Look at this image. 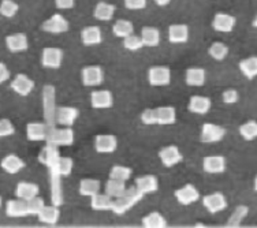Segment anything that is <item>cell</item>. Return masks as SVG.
<instances>
[{
	"label": "cell",
	"instance_id": "1",
	"mask_svg": "<svg viewBox=\"0 0 257 228\" xmlns=\"http://www.w3.org/2000/svg\"><path fill=\"white\" fill-rule=\"evenodd\" d=\"M141 123L145 126H171L177 122V109L168 105V107H158L143 111L140 115Z\"/></svg>",
	"mask_w": 257,
	"mask_h": 228
},
{
	"label": "cell",
	"instance_id": "2",
	"mask_svg": "<svg viewBox=\"0 0 257 228\" xmlns=\"http://www.w3.org/2000/svg\"><path fill=\"white\" fill-rule=\"evenodd\" d=\"M144 195L141 191H139L137 188L134 187H128L126 188L123 195H120L118 198H114L112 201V208H111V212L115 214H124L127 210L136 206V203H139L141 199L144 198Z\"/></svg>",
	"mask_w": 257,
	"mask_h": 228
},
{
	"label": "cell",
	"instance_id": "3",
	"mask_svg": "<svg viewBox=\"0 0 257 228\" xmlns=\"http://www.w3.org/2000/svg\"><path fill=\"white\" fill-rule=\"evenodd\" d=\"M74 130L73 127H48L45 142L54 145V146H70L74 144Z\"/></svg>",
	"mask_w": 257,
	"mask_h": 228
},
{
	"label": "cell",
	"instance_id": "4",
	"mask_svg": "<svg viewBox=\"0 0 257 228\" xmlns=\"http://www.w3.org/2000/svg\"><path fill=\"white\" fill-rule=\"evenodd\" d=\"M55 86L45 85L43 88V107H44V123L48 127L56 126L55 122V112H56V103H55Z\"/></svg>",
	"mask_w": 257,
	"mask_h": 228
},
{
	"label": "cell",
	"instance_id": "5",
	"mask_svg": "<svg viewBox=\"0 0 257 228\" xmlns=\"http://www.w3.org/2000/svg\"><path fill=\"white\" fill-rule=\"evenodd\" d=\"M41 29L50 35H62L69 32L70 22L62 14H52L41 24Z\"/></svg>",
	"mask_w": 257,
	"mask_h": 228
},
{
	"label": "cell",
	"instance_id": "6",
	"mask_svg": "<svg viewBox=\"0 0 257 228\" xmlns=\"http://www.w3.org/2000/svg\"><path fill=\"white\" fill-rule=\"evenodd\" d=\"M63 63V51L58 47H45L41 52V65L45 69L58 70Z\"/></svg>",
	"mask_w": 257,
	"mask_h": 228
},
{
	"label": "cell",
	"instance_id": "7",
	"mask_svg": "<svg viewBox=\"0 0 257 228\" xmlns=\"http://www.w3.org/2000/svg\"><path fill=\"white\" fill-rule=\"evenodd\" d=\"M226 129L219 126V124L215 123H207L203 124L201 127V134H200V138L203 141L204 144H216V142H220L224 135H226Z\"/></svg>",
	"mask_w": 257,
	"mask_h": 228
},
{
	"label": "cell",
	"instance_id": "8",
	"mask_svg": "<svg viewBox=\"0 0 257 228\" xmlns=\"http://www.w3.org/2000/svg\"><path fill=\"white\" fill-rule=\"evenodd\" d=\"M148 82L151 86H167L171 82V70L167 66H152L148 70Z\"/></svg>",
	"mask_w": 257,
	"mask_h": 228
},
{
	"label": "cell",
	"instance_id": "9",
	"mask_svg": "<svg viewBox=\"0 0 257 228\" xmlns=\"http://www.w3.org/2000/svg\"><path fill=\"white\" fill-rule=\"evenodd\" d=\"M79 111L75 107H56L55 122L63 127H73L78 119Z\"/></svg>",
	"mask_w": 257,
	"mask_h": 228
},
{
	"label": "cell",
	"instance_id": "10",
	"mask_svg": "<svg viewBox=\"0 0 257 228\" xmlns=\"http://www.w3.org/2000/svg\"><path fill=\"white\" fill-rule=\"evenodd\" d=\"M159 159L162 161L166 168H173L177 164H179L183 160V154L177 145H168L160 149L159 152Z\"/></svg>",
	"mask_w": 257,
	"mask_h": 228
},
{
	"label": "cell",
	"instance_id": "11",
	"mask_svg": "<svg viewBox=\"0 0 257 228\" xmlns=\"http://www.w3.org/2000/svg\"><path fill=\"white\" fill-rule=\"evenodd\" d=\"M203 205L211 214L219 213V212H223L227 208V198L220 191H215V193L208 194L204 197Z\"/></svg>",
	"mask_w": 257,
	"mask_h": 228
},
{
	"label": "cell",
	"instance_id": "12",
	"mask_svg": "<svg viewBox=\"0 0 257 228\" xmlns=\"http://www.w3.org/2000/svg\"><path fill=\"white\" fill-rule=\"evenodd\" d=\"M81 81L85 86H99L104 82V70L100 66H86L81 70Z\"/></svg>",
	"mask_w": 257,
	"mask_h": 228
},
{
	"label": "cell",
	"instance_id": "13",
	"mask_svg": "<svg viewBox=\"0 0 257 228\" xmlns=\"http://www.w3.org/2000/svg\"><path fill=\"white\" fill-rule=\"evenodd\" d=\"M118 148V138L112 134H99L94 138V150L100 154L114 153Z\"/></svg>",
	"mask_w": 257,
	"mask_h": 228
},
{
	"label": "cell",
	"instance_id": "14",
	"mask_svg": "<svg viewBox=\"0 0 257 228\" xmlns=\"http://www.w3.org/2000/svg\"><path fill=\"white\" fill-rule=\"evenodd\" d=\"M11 89L14 90L15 93L20 94V96H29L33 90H35V81L32 80L30 77H28L26 74H22V73H20V74H17L14 77V80L11 81Z\"/></svg>",
	"mask_w": 257,
	"mask_h": 228
},
{
	"label": "cell",
	"instance_id": "15",
	"mask_svg": "<svg viewBox=\"0 0 257 228\" xmlns=\"http://www.w3.org/2000/svg\"><path fill=\"white\" fill-rule=\"evenodd\" d=\"M174 197L181 205H192V203L197 202L201 195H200V191H198L196 186L186 183L183 187L175 190Z\"/></svg>",
	"mask_w": 257,
	"mask_h": 228
},
{
	"label": "cell",
	"instance_id": "16",
	"mask_svg": "<svg viewBox=\"0 0 257 228\" xmlns=\"http://www.w3.org/2000/svg\"><path fill=\"white\" fill-rule=\"evenodd\" d=\"M237 18L227 13H216L212 20V29L220 33H230L235 28Z\"/></svg>",
	"mask_w": 257,
	"mask_h": 228
},
{
	"label": "cell",
	"instance_id": "17",
	"mask_svg": "<svg viewBox=\"0 0 257 228\" xmlns=\"http://www.w3.org/2000/svg\"><path fill=\"white\" fill-rule=\"evenodd\" d=\"M90 105L94 109H108L114 105V94L109 90H94L90 93Z\"/></svg>",
	"mask_w": 257,
	"mask_h": 228
},
{
	"label": "cell",
	"instance_id": "18",
	"mask_svg": "<svg viewBox=\"0 0 257 228\" xmlns=\"http://www.w3.org/2000/svg\"><path fill=\"white\" fill-rule=\"evenodd\" d=\"M6 47L13 54L29 50V39L25 33H13L6 37Z\"/></svg>",
	"mask_w": 257,
	"mask_h": 228
},
{
	"label": "cell",
	"instance_id": "19",
	"mask_svg": "<svg viewBox=\"0 0 257 228\" xmlns=\"http://www.w3.org/2000/svg\"><path fill=\"white\" fill-rule=\"evenodd\" d=\"M226 167H227L226 157H223L220 154L207 156L203 160V168L208 174H222L226 171Z\"/></svg>",
	"mask_w": 257,
	"mask_h": 228
},
{
	"label": "cell",
	"instance_id": "20",
	"mask_svg": "<svg viewBox=\"0 0 257 228\" xmlns=\"http://www.w3.org/2000/svg\"><path fill=\"white\" fill-rule=\"evenodd\" d=\"M81 43L84 47H94L101 44L103 41V32L99 26H86L81 30Z\"/></svg>",
	"mask_w": 257,
	"mask_h": 228
},
{
	"label": "cell",
	"instance_id": "21",
	"mask_svg": "<svg viewBox=\"0 0 257 228\" xmlns=\"http://www.w3.org/2000/svg\"><path fill=\"white\" fill-rule=\"evenodd\" d=\"M212 101L205 96H193L188 103L189 112L196 115H207L211 111Z\"/></svg>",
	"mask_w": 257,
	"mask_h": 228
},
{
	"label": "cell",
	"instance_id": "22",
	"mask_svg": "<svg viewBox=\"0 0 257 228\" xmlns=\"http://www.w3.org/2000/svg\"><path fill=\"white\" fill-rule=\"evenodd\" d=\"M134 187L141 191L144 195L154 194L159 190V179L155 175H143V176H139L136 179Z\"/></svg>",
	"mask_w": 257,
	"mask_h": 228
},
{
	"label": "cell",
	"instance_id": "23",
	"mask_svg": "<svg viewBox=\"0 0 257 228\" xmlns=\"http://www.w3.org/2000/svg\"><path fill=\"white\" fill-rule=\"evenodd\" d=\"M189 40V26L185 24H173L168 26V41L171 44H185Z\"/></svg>",
	"mask_w": 257,
	"mask_h": 228
},
{
	"label": "cell",
	"instance_id": "24",
	"mask_svg": "<svg viewBox=\"0 0 257 228\" xmlns=\"http://www.w3.org/2000/svg\"><path fill=\"white\" fill-rule=\"evenodd\" d=\"M0 167L2 169L7 172V174L14 175L18 174L20 171L26 167V163L24 160L21 159L20 156H17V154H7L6 157H3V160L0 161Z\"/></svg>",
	"mask_w": 257,
	"mask_h": 228
},
{
	"label": "cell",
	"instance_id": "25",
	"mask_svg": "<svg viewBox=\"0 0 257 228\" xmlns=\"http://www.w3.org/2000/svg\"><path fill=\"white\" fill-rule=\"evenodd\" d=\"M59 157L60 153L58 146L47 144L44 148H43V150H41V153L39 154V161L43 164V165H45L47 168H50V167H55V165H56Z\"/></svg>",
	"mask_w": 257,
	"mask_h": 228
},
{
	"label": "cell",
	"instance_id": "26",
	"mask_svg": "<svg viewBox=\"0 0 257 228\" xmlns=\"http://www.w3.org/2000/svg\"><path fill=\"white\" fill-rule=\"evenodd\" d=\"M48 131V126L41 122H30L26 126V137L29 141L39 142V141H45Z\"/></svg>",
	"mask_w": 257,
	"mask_h": 228
},
{
	"label": "cell",
	"instance_id": "27",
	"mask_svg": "<svg viewBox=\"0 0 257 228\" xmlns=\"http://www.w3.org/2000/svg\"><path fill=\"white\" fill-rule=\"evenodd\" d=\"M37 217L41 223L48 224V225H55L59 221L60 218V209L59 206H56L54 203L51 205H44V208L40 210V213L37 214Z\"/></svg>",
	"mask_w": 257,
	"mask_h": 228
},
{
	"label": "cell",
	"instance_id": "28",
	"mask_svg": "<svg viewBox=\"0 0 257 228\" xmlns=\"http://www.w3.org/2000/svg\"><path fill=\"white\" fill-rule=\"evenodd\" d=\"M115 13H116V7L114 5H111L108 2H99L94 6L93 17L101 22H108L114 18Z\"/></svg>",
	"mask_w": 257,
	"mask_h": 228
},
{
	"label": "cell",
	"instance_id": "29",
	"mask_svg": "<svg viewBox=\"0 0 257 228\" xmlns=\"http://www.w3.org/2000/svg\"><path fill=\"white\" fill-rule=\"evenodd\" d=\"M6 214L9 217H24V216H28L25 199H9L7 203H6Z\"/></svg>",
	"mask_w": 257,
	"mask_h": 228
},
{
	"label": "cell",
	"instance_id": "30",
	"mask_svg": "<svg viewBox=\"0 0 257 228\" xmlns=\"http://www.w3.org/2000/svg\"><path fill=\"white\" fill-rule=\"evenodd\" d=\"M140 39L143 41L144 47L155 48L160 44V30L154 26H145L141 29Z\"/></svg>",
	"mask_w": 257,
	"mask_h": 228
},
{
	"label": "cell",
	"instance_id": "31",
	"mask_svg": "<svg viewBox=\"0 0 257 228\" xmlns=\"http://www.w3.org/2000/svg\"><path fill=\"white\" fill-rule=\"evenodd\" d=\"M207 80V73L201 67H190L185 73V82L189 86H203Z\"/></svg>",
	"mask_w": 257,
	"mask_h": 228
},
{
	"label": "cell",
	"instance_id": "32",
	"mask_svg": "<svg viewBox=\"0 0 257 228\" xmlns=\"http://www.w3.org/2000/svg\"><path fill=\"white\" fill-rule=\"evenodd\" d=\"M40 187L36 183H32V182H20L15 187V195L17 198L21 199H28L33 198L36 195H39Z\"/></svg>",
	"mask_w": 257,
	"mask_h": 228
},
{
	"label": "cell",
	"instance_id": "33",
	"mask_svg": "<svg viewBox=\"0 0 257 228\" xmlns=\"http://www.w3.org/2000/svg\"><path fill=\"white\" fill-rule=\"evenodd\" d=\"M90 198V208L93 210H111L112 208V201L114 198H111L108 194H101V193H96L93 194Z\"/></svg>",
	"mask_w": 257,
	"mask_h": 228
},
{
	"label": "cell",
	"instance_id": "34",
	"mask_svg": "<svg viewBox=\"0 0 257 228\" xmlns=\"http://www.w3.org/2000/svg\"><path fill=\"white\" fill-rule=\"evenodd\" d=\"M239 71L247 80H254L257 75V58L256 56H250L246 59H242L239 62Z\"/></svg>",
	"mask_w": 257,
	"mask_h": 228
},
{
	"label": "cell",
	"instance_id": "35",
	"mask_svg": "<svg viewBox=\"0 0 257 228\" xmlns=\"http://www.w3.org/2000/svg\"><path fill=\"white\" fill-rule=\"evenodd\" d=\"M100 187H101V184H100V180H97V179H82L79 182L78 193L81 195H84V197H92L93 194L99 193Z\"/></svg>",
	"mask_w": 257,
	"mask_h": 228
},
{
	"label": "cell",
	"instance_id": "36",
	"mask_svg": "<svg viewBox=\"0 0 257 228\" xmlns=\"http://www.w3.org/2000/svg\"><path fill=\"white\" fill-rule=\"evenodd\" d=\"M143 227L145 228H166L167 227V220L164 217L163 214L159 213V212H151L147 216H144L143 220Z\"/></svg>",
	"mask_w": 257,
	"mask_h": 228
},
{
	"label": "cell",
	"instance_id": "37",
	"mask_svg": "<svg viewBox=\"0 0 257 228\" xmlns=\"http://www.w3.org/2000/svg\"><path fill=\"white\" fill-rule=\"evenodd\" d=\"M112 33H114L115 37H118V39H124V37H127V36L133 35V22L127 20H118L114 25H112Z\"/></svg>",
	"mask_w": 257,
	"mask_h": 228
},
{
	"label": "cell",
	"instance_id": "38",
	"mask_svg": "<svg viewBox=\"0 0 257 228\" xmlns=\"http://www.w3.org/2000/svg\"><path fill=\"white\" fill-rule=\"evenodd\" d=\"M126 182L123 180H116V179H108L105 183V194H108L111 198H118L123 195L126 191Z\"/></svg>",
	"mask_w": 257,
	"mask_h": 228
},
{
	"label": "cell",
	"instance_id": "39",
	"mask_svg": "<svg viewBox=\"0 0 257 228\" xmlns=\"http://www.w3.org/2000/svg\"><path fill=\"white\" fill-rule=\"evenodd\" d=\"M208 55L212 58L213 60L216 62H222L227 58L228 55V47L224 43H220V41H216V43H212L208 48Z\"/></svg>",
	"mask_w": 257,
	"mask_h": 228
},
{
	"label": "cell",
	"instance_id": "40",
	"mask_svg": "<svg viewBox=\"0 0 257 228\" xmlns=\"http://www.w3.org/2000/svg\"><path fill=\"white\" fill-rule=\"evenodd\" d=\"M133 169L126 165H114L109 169V179H116V180H123L127 182L132 178Z\"/></svg>",
	"mask_w": 257,
	"mask_h": 228
},
{
	"label": "cell",
	"instance_id": "41",
	"mask_svg": "<svg viewBox=\"0 0 257 228\" xmlns=\"http://www.w3.org/2000/svg\"><path fill=\"white\" fill-rule=\"evenodd\" d=\"M20 11V6L14 0H2L0 2V15L5 18H14Z\"/></svg>",
	"mask_w": 257,
	"mask_h": 228
},
{
	"label": "cell",
	"instance_id": "42",
	"mask_svg": "<svg viewBox=\"0 0 257 228\" xmlns=\"http://www.w3.org/2000/svg\"><path fill=\"white\" fill-rule=\"evenodd\" d=\"M249 213V208L246 205H239L234 209V212L230 216L227 221V227H239V224L242 223V220L246 217V214Z\"/></svg>",
	"mask_w": 257,
	"mask_h": 228
},
{
	"label": "cell",
	"instance_id": "43",
	"mask_svg": "<svg viewBox=\"0 0 257 228\" xmlns=\"http://www.w3.org/2000/svg\"><path fill=\"white\" fill-rule=\"evenodd\" d=\"M239 134L245 141H253L257 137L256 120H247L239 126Z\"/></svg>",
	"mask_w": 257,
	"mask_h": 228
},
{
	"label": "cell",
	"instance_id": "44",
	"mask_svg": "<svg viewBox=\"0 0 257 228\" xmlns=\"http://www.w3.org/2000/svg\"><path fill=\"white\" fill-rule=\"evenodd\" d=\"M73 168H74V161L71 157H62L60 156L58 163H56V171L59 172V175L62 178H66V176H70V174L73 172Z\"/></svg>",
	"mask_w": 257,
	"mask_h": 228
},
{
	"label": "cell",
	"instance_id": "45",
	"mask_svg": "<svg viewBox=\"0 0 257 228\" xmlns=\"http://www.w3.org/2000/svg\"><path fill=\"white\" fill-rule=\"evenodd\" d=\"M123 40V48L124 50L130 51V52H139V51H141L144 48V44L143 41H141V39H140V36L137 35H130L127 36V37H124V39H122Z\"/></svg>",
	"mask_w": 257,
	"mask_h": 228
},
{
	"label": "cell",
	"instance_id": "46",
	"mask_svg": "<svg viewBox=\"0 0 257 228\" xmlns=\"http://www.w3.org/2000/svg\"><path fill=\"white\" fill-rule=\"evenodd\" d=\"M44 199L36 195L33 198H30L26 201V209H28V214H33V216H37L40 213V210L44 208Z\"/></svg>",
	"mask_w": 257,
	"mask_h": 228
},
{
	"label": "cell",
	"instance_id": "47",
	"mask_svg": "<svg viewBox=\"0 0 257 228\" xmlns=\"http://www.w3.org/2000/svg\"><path fill=\"white\" fill-rule=\"evenodd\" d=\"M15 134L14 124L9 119H0V138L11 137Z\"/></svg>",
	"mask_w": 257,
	"mask_h": 228
},
{
	"label": "cell",
	"instance_id": "48",
	"mask_svg": "<svg viewBox=\"0 0 257 228\" xmlns=\"http://www.w3.org/2000/svg\"><path fill=\"white\" fill-rule=\"evenodd\" d=\"M222 100L224 104L231 105L239 101V93L235 89H227L222 93Z\"/></svg>",
	"mask_w": 257,
	"mask_h": 228
},
{
	"label": "cell",
	"instance_id": "49",
	"mask_svg": "<svg viewBox=\"0 0 257 228\" xmlns=\"http://www.w3.org/2000/svg\"><path fill=\"white\" fill-rule=\"evenodd\" d=\"M124 7L127 10H144L147 5H148V0H123Z\"/></svg>",
	"mask_w": 257,
	"mask_h": 228
},
{
	"label": "cell",
	"instance_id": "50",
	"mask_svg": "<svg viewBox=\"0 0 257 228\" xmlns=\"http://www.w3.org/2000/svg\"><path fill=\"white\" fill-rule=\"evenodd\" d=\"M56 9L59 10H70L75 6V0H54Z\"/></svg>",
	"mask_w": 257,
	"mask_h": 228
},
{
	"label": "cell",
	"instance_id": "51",
	"mask_svg": "<svg viewBox=\"0 0 257 228\" xmlns=\"http://www.w3.org/2000/svg\"><path fill=\"white\" fill-rule=\"evenodd\" d=\"M9 80H10V70L3 62H0V85L5 84Z\"/></svg>",
	"mask_w": 257,
	"mask_h": 228
},
{
	"label": "cell",
	"instance_id": "52",
	"mask_svg": "<svg viewBox=\"0 0 257 228\" xmlns=\"http://www.w3.org/2000/svg\"><path fill=\"white\" fill-rule=\"evenodd\" d=\"M155 5L159 6V7H166V6H168L173 0H152Z\"/></svg>",
	"mask_w": 257,
	"mask_h": 228
},
{
	"label": "cell",
	"instance_id": "53",
	"mask_svg": "<svg viewBox=\"0 0 257 228\" xmlns=\"http://www.w3.org/2000/svg\"><path fill=\"white\" fill-rule=\"evenodd\" d=\"M253 28H256V17L253 18Z\"/></svg>",
	"mask_w": 257,
	"mask_h": 228
},
{
	"label": "cell",
	"instance_id": "54",
	"mask_svg": "<svg viewBox=\"0 0 257 228\" xmlns=\"http://www.w3.org/2000/svg\"><path fill=\"white\" fill-rule=\"evenodd\" d=\"M2 205H3V198L0 197V208H2Z\"/></svg>",
	"mask_w": 257,
	"mask_h": 228
}]
</instances>
